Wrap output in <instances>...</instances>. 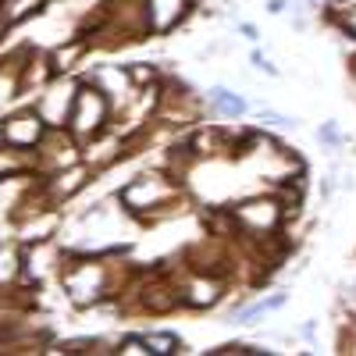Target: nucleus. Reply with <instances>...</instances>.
<instances>
[{
  "label": "nucleus",
  "mask_w": 356,
  "mask_h": 356,
  "mask_svg": "<svg viewBox=\"0 0 356 356\" xmlns=\"http://www.w3.org/2000/svg\"><path fill=\"white\" fill-rule=\"evenodd\" d=\"M186 193V178L175 175L171 168H143L125 186H118L114 200L136 225H157L182 211L178 203Z\"/></svg>",
  "instance_id": "1"
},
{
  "label": "nucleus",
  "mask_w": 356,
  "mask_h": 356,
  "mask_svg": "<svg viewBox=\"0 0 356 356\" xmlns=\"http://www.w3.org/2000/svg\"><path fill=\"white\" fill-rule=\"evenodd\" d=\"M228 214L239 228V239H253V243H267L275 235L285 232V207L275 193H253V196H243V200H232L225 203Z\"/></svg>",
  "instance_id": "2"
},
{
  "label": "nucleus",
  "mask_w": 356,
  "mask_h": 356,
  "mask_svg": "<svg viewBox=\"0 0 356 356\" xmlns=\"http://www.w3.org/2000/svg\"><path fill=\"white\" fill-rule=\"evenodd\" d=\"M114 125V104L100 93L93 82H79V93H75V104H72V114H68V136L82 146L89 139L104 136L107 129Z\"/></svg>",
  "instance_id": "3"
},
{
  "label": "nucleus",
  "mask_w": 356,
  "mask_h": 356,
  "mask_svg": "<svg viewBox=\"0 0 356 356\" xmlns=\"http://www.w3.org/2000/svg\"><path fill=\"white\" fill-rule=\"evenodd\" d=\"M175 285H178V307L193 310V314L218 310L228 296V278L218 271H196V267H189V275L175 278Z\"/></svg>",
  "instance_id": "4"
},
{
  "label": "nucleus",
  "mask_w": 356,
  "mask_h": 356,
  "mask_svg": "<svg viewBox=\"0 0 356 356\" xmlns=\"http://www.w3.org/2000/svg\"><path fill=\"white\" fill-rule=\"evenodd\" d=\"M79 82H82V75H54L43 89H36L33 107L40 111V118L50 129H65L68 125V114H72V104H75V93H79Z\"/></svg>",
  "instance_id": "5"
},
{
  "label": "nucleus",
  "mask_w": 356,
  "mask_h": 356,
  "mask_svg": "<svg viewBox=\"0 0 356 356\" xmlns=\"http://www.w3.org/2000/svg\"><path fill=\"white\" fill-rule=\"evenodd\" d=\"M47 132H50V125L40 118V111L33 104H22V107H15L0 118V143L15 146V150L36 154V146L43 143Z\"/></svg>",
  "instance_id": "6"
},
{
  "label": "nucleus",
  "mask_w": 356,
  "mask_h": 356,
  "mask_svg": "<svg viewBox=\"0 0 356 356\" xmlns=\"http://www.w3.org/2000/svg\"><path fill=\"white\" fill-rule=\"evenodd\" d=\"M82 79L93 82L100 93L114 104V118L122 114V111L136 100V93H139L136 82H132V75H129V65H111V61H107V65H93Z\"/></svg>",
  "instance_id": "7"
},
{
  "label": "nucleus",
  "mask_w": 356,
  "mask_h": 356,
  "mask_svg": "<svg viewBox=\"0 0 356 356\" xmlns=\"http://www.w3.org/2000/svg\"><path fill=\"white\" fill-rule=\"evenodd\" d=\"M200 8V0H143V15H146V29L150 36L164 40L175 29H182Z\"/></svg>",
  "instance_id": "8"
},
{
  "label": "nucleus",
  "mask_w": 356,
  "mask_h": 356,
  "mask_svg": "<svg viewBox=\"0 0 356 356\" xmlns=\"http://www.w3.org/2000/svg\"><path fill=\"white\" fill-rule=\"evenodd\" d=\"M89 50H93V40L86 33L79 36H65V43H57L47 50V61L54 75H82V68H89Z\"/></svg>",
  "instance_id": "9"
},
{
  "label": "nucleus",
  "mask_w": 356,
  "mask_h": 356,
  "mask_svg": "<svg viewBox=\"0 0 356 356\" xmlns=\"http://www.w3.org/2000/svg\"><path fill=\"white\" fill-rule=\"evenodd\" d=\"M203 107L211 111L214 118H225V125H235V122H243V118L253 111L250 100L243 93H235V89L228 86H211L203 93Z\"/></svg>",
  "instance_id": "10"
},
{
  "label": "nucleus",
  "mask_w": 356,
  "mask_h": 356,
  "mask_svg": "<svg viewBox=\"0 0 356 356\" xmlns=\"http://www.w3.org/2000/svg\"><path fill=\"white\" fill-rule=\"evenodd\" d=\"M289 303V292H271V296H260V300H253V303H239V307H232L228 310V324H257L260 317H267V314H278L282 307Z\"/></svg>",
  "instance_id": "11"
},
{
  "label": "nucleus",
  "mask_w": 356,
  "mask_h": 356,
  "mask_svg": "<svg viewBox=\"0 0 356 356\" xmlns=\"http://www.w3.org/2000/svg\"><path fill=\"white\" fill-rule=\"evenodd\" d=\"M18 282H25V243L11 239L0 243V289H15Z\"/></svg>",
  "instance_id": "12"
},
{
  "label": "nucleus",
  "mask_w": 356,
  "mask_h": 356,
  "mask_svg": "<svg viewBox=\"0 0 356 356\" xmlns=\"http://www.w3.org/2000/svg\"><path fill=\"white\" fill-rule=\"evenodd\" d=\"M143 339H146L150 356H178L186 349V342L178 339L175 332H168V328H150V332H143Z\"/></svg>",
  "instance_id": "13"
},
{
  "label": "nucleus",
  "mask_w": 356,
  "mask_h": 356,
  "mask_svg": "<svg viewBox=\"0 0 356 356\" xmlns=\"http://www.w3.org/2000/svg\"><path fill=\"white\" fill-rule=\"evenodd\" d=\"M129 75H132L136 89H143V86H157V82H164L168 72H164L157 61H129Z\"/></svg>",
  "instance_id": "14"
},
{
  "label": "nucleus",
  "mask_w": 356,
  "mask_h": 356,
  "mask_svg": "<svg viewBox=\"0 0 356 356\" xmlns=\"http://www.w3.org/2000/svg\"><path fill=\"white\" fill-rule=\"evenodd\" d=\"M18 97H22V65H11V68L0 65V107Z\"/></svg>",
  "instance_id": "15"
},
{
  "label": "nucleus",
  "mask_w": 356,
  "mask_h": 356,
  "mask_svg": "<svg viewBox=\"0 0 356 356\" xmlns=\"http://www.w3.org/2000/svg\"><path fill=\"white\" fill-rule=\"evenodd\" d=\"M317 139H321V146H324V154H339L342 146L349 143V139L339 132V122H324V125L317 129Z\"/></svg>",
  "instance_id": "16"
},
{
  "label": "nucleus",
  "mask_w": 356,
  "mask_h": 356,
  "mask_svg": "<svg viewBox=\"0 0 356 356\" xmlns=\"http://www.w3.org/2000/svg\"><path fill=\"white\" fill-rule=\"evenodd\" d=\"M257 118H260V122L264 125H275V129H300V118H289V114H282V111H275V107H257Z\"/></svg>",
  "instance_id": "17"
},
{
  "label": "nucleus",
  "mask_w": 356,
  "mask_h": 356,
  "mask_svg": "<svg viewBox=\"0 0 356 356\" xmlns=\"http://www.w3.org/2000/svg\"><path fill=\"white\" fill-rule=\"evenodd\" d=\"M328 22L339 29L342 36L356 40V4H353V8H346V4H342V11H332V15H328Z\"/></svg>",
  "instance_id": "18"
},
{
  "label": "nucleus",
  "mask_w": 356,
  "mask_h": 356,
  "mask_svg": "<svg viewBox=\"0 0 356 356\" xmlns=\"http://www.w3.org/2000/svg\"><path fill=\"white\" fill-rule=\"evenodd\" d=\"M118 356H150L143 332H132V335H122V339H118Z\"/></svg>",
  "instance_id": "19"
},
{
  "label": "nucleus",
  "mask_w": 356,
  "mask_h": 356,
  "mask_svg": "<svg viewBox=\"0 0 356 356\" xmlns=\"http://www.w3.org/2000/svg\"><path fill=\"white\" fill-rule=\"evenodd\" d=\"M250 65H253L257 72H264V75H271V79H278V75H282V72H278V68H275L271 61H267V57H264V54H260L257 47L250 50Z\"/></svg>",
  "instance_id": "20"
},
{
  "label": "nucleus",
  "mask_w": 356,
  "mask_h": 356,
  "mask_svg": "<svg viewBox=\"0 0 356 356\" xmlns=\"http://www.w3.org/2000/svg\"><path fill=\"white\" fill-rule=\"evenodd\" d=\"M300 339H303V342H310V346L317 342V317H310V321H303V324H300Z\"/></svg>",
  "instance_id": "21"
},
{
  "label": "nucleus",
  "mask_w": 356,
  "mask_h": 356,
  "mask_svg": "<svg viewBox=\"0 0 356 356\" xmlns=\"http://www.w3.org/2000/svg\"><path fill=\"white\" fill-rule=\"evenodd\" d=\"M239 33H243L250 43H257V40H260V33H257V25H253V22H239Z\"/></svg>",
  "instance_id": "22"
},
{
  "label": "nucleus",
  "mask_w": 356,
  "mask_h": 356,
  "mask_svg": "<svg viewBox=\"0 0 356 356\" xmlns=\"http://www.w3.org/2000/svg\"><path fill=\"white\" fill-rule=\"evenodd\" d=\"M267 15H285V8H289V0H267Z\"/></svg>",
  "instance_id": "23"
},
{
  "label": "nucleus",
  "mask_w": 356,
  "mask_h": 356,
  "mask_svg": "<svg viewBox=\"0 0 356 356\" xmlns=\"http://www.w3.org/2000/svg\"><path fill=\"white\" fill-rule=\"evenodd\" d=\"M307 4H324V0H307Z\"/></svg>",
  "instance_id": "24"
}]
</instances>
